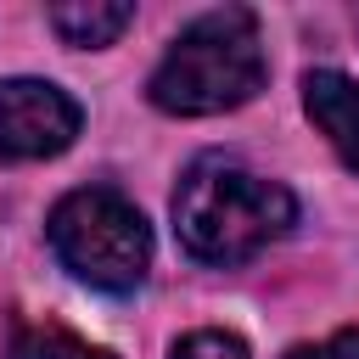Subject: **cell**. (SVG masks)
<instances>
[{
	"label": "cell",
	"instance_id": "7a4b0ae2",
	"mask_svg": "<svg viewBox=\"0 0 359 359\" xmlns=\"http://www.w3.org/2000/svg\"><path fill=\"white\" fill-rule=\"evenodd\" d=\"M258 90H264V45L258 17L247 6L191 17L151 73V101L174 118H213L252 101Z\"/></svg>",
	"mask_w": 359,
	"mask_h": 359
},
{
	"label": "cell",
	"instance_id": "ba28073f",
	"mask_svg": "<svg viewBox=\"0 0 359 359\" xmlns=\"http://www.w3.org/2000/svg\"><path fill=\"white\" fill-rule=\"evenodd\" d=\"M168 359H247V342L230 337V331H191L174 342Z\"/></svg>",
	"mask_w": 359,
	"mask_h": 359
},
{
	"label": "cell",
	"instance_id": "6da1fadb",
	"mask_svg": "<svg viewBox=\"0 0 359 359\" xmlns=\"http://www.w3.org/2000/svg\"><path fill=\"white\" fill-rule=\"evenodd\" d=\"M292 219H297L292 191L230 157H196L174 191L180 247L202 264H241L264 252L275 236H286Z\"/></svg>",
	"mask_w": 359,
	"mask_h": 359
},
{
	"label": "cell",
	"instance_id": "52a82bcc",
	"mask_svg": "<svg viewBox=\"0 0 359 359\" xmlns=\"http://www.w3.org/2000/svg\"><path fill=\"white\" fill-rule=\"evenodd\" d=\"M11 353L17 359H112L107 348L62 331V325H39V320H22L17 337H11Z\"/></svg>",
	"mask_w": 359,
	"mask_h": 359
},
{
	"label": "cell",
	"instance_id": "9c48e42d",
	"mask_svg": "<svg viewBox=\"0 0 359 359\" xmlns=\"http://www.w3.org/2000/svg\"><path fill=\"white\" fill-rule=\"evenodd\" d=\"M286 359H359V331L348 325V331H337V337H325V342H303V348H292Z\"/></svg>",
	"mask_w": 359,
	"mask_h": 359
},
{
	"label": "cell",
	"instance_id": "277c9868",
	"mask_svg": "<svg viewBox=\"0 0 359 359\" xmlns=\"http://www.w3.org/2000/svg\"><path fill=\"white\" fill-rule=\"evenodd\" d=\"M84 112L67 90L45 79H6L0 84V163H34L73 146Z\"/></svg>",
	"mask_w": 359,
	"mask_h": 359
},
{
	"label": "cell",
	"instance_id": "3957f363",
	"mask_svg": "<svg viewBox=\"0 0 359 359\" xmlns=\"http://www.w3.org/2000/svg\"><path fill=\"white\" fill-rule=\"evenodd\" d=\"M45 230L62 269L95 292H135L151 269V230L140 208L107 185H84L62 196Z\"/></svg>",
	"mask_w": 359,
	"mask_h": 359
},
{
	"label": "cell",
	"instance_id": "8992f818",
	"mask_svg": "<svg viewBox=\"0 0 359 359\" xmlns=\"http://www.w3.org/2000/svg\"><path fill=\"white\" fill-rule=\"evenodd\" d=\"M135 22V6L118 0H79V6H50V28L67 45H112Z\"/></svg>",
	"mask_w": 359,
	"mask_h": 359
},
{
	"label": "cell",
	"instance_id": "5b68a950",
	"mask_svg": "<svg viewBox=\"0 0 359 359\" xmlns=\"http://www.w3.org/2000/svg\"><path fill=\"white\" fill-rule=\"evenodd\" d=\"M303 107H309L314 129L337 146V157L359 174V84L348 73L314 67V73H303Z\"/></svg>",
	"mask_w": 359,
	"mask_h": 359
}]
</instances>
